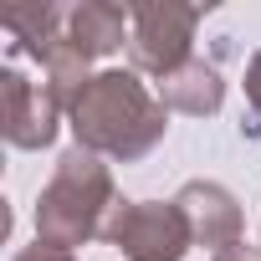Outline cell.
Instances as JSON below:
<instances>
[{"label": "cell", "instance_id": "1", "mask_svg": "<svg viewBox=\"0 0 261 261\" xmlns=\"http://www.w3.org/2000/svg\"><path fill=\"white\" fill-rule=\"evenodd\" d=\"M77 149L97 154V159H118V164H134L144 159L169 128V108L159 102V92L149 82H139V72H123L108 67L87 82V92L72 102L67 113Z\"/></svg>", "mask_w": 261, "mask_h": 261}, {"label": "cell", "instance_id": "2", "mask_svg": "<svg viewBox=\"0 0 261 261\" xmlns=\"http://www.w3.org/2000/svg\"><path fill=\"white\" fill-rule=\"evenodd\" d=\"M113 205H118V190H113L108 164L87 149H67L36 195V241L82 251L87 241L108 230Z\"/></svg>", "mask_w": 261, "mask_h": 261}, {"label": "cell", "instance_id": "3", "mask_svg": "<svg viewBox=\"0 0 261 261\" xmlns=\"http://www.w3.org/2000/svg\"><path fill=\"white\" fill-rule=\"evenodd\" d=\"M134 16V36H128V51H134V67L149 72L154 82L179 72L195 46V26L205 21L200 6H185V0H139V6H128Z\"/></svg>", "mask_w": 261, "mask_h": 261}, {"label": "cell", "instance_id": "4", "mask_svg": "<svg viewBox=\"0 0 261 261\" xmlns=\"http://www.w3.org/2000/svg\"><path fill=\"white\" fill-rule=\"evenodd\" d=\"M102 241L118 246L128 261H185L195 246L174 200H118Z\"/></svg>", "mask_w": 261, "mask_h": 261}, {"label": "cell", "instance_id": "5", "mask_svg": "<svg viewBox=\"0 0 261 261\" xmlns=\"http://www.w3.org/2000/svg\"><path fill=\"white\" fill-rule=\"evenodd\" d=\"M0 128H6L11 149H26V154L51 149L57 128H62V102L41 82H31L26 72L6 67L0 72Z\"/></svg>", "mask_w": 261, "mask_h": 261}, {"label": "cell", "instance_id": "6", "mask_svg": "<svg viewBox=\"0 0 261 261\" xmlns=\"http://www.w3.org/2000/svg\"><path fill=\"white\" fill-rule=\"evenodd\" d=\"M174 205H179V215H185L195 246H205V251L220 256L225 246L246 241V236H241V230H246V215H241V205H236V195H230L225 185H215V179H190V185L174 195Z\"/></svg>", "mask_w": 261, "mask_h": 261}, {"label": "cell", "instance_id": "7", "mask_svg": "<svg viewBox=\"0 0 261 261\" xmlns=\"http://www.w3.org/2000/svg\"><path fill=\"white\" fill-rule=\"evenodd\" d=\"M67 36L82 57H113L128 36H134V16H128L123 6H113V0H77V6L67 11Z\"/></svg>", "mask_w": 261, "mask_h": 261}, {"label": "cell", "instance_id": "8", "mask_svg": "<svg viewBox=\"0 0 261 261\" xmlns=\"http://www.w3.org/2000/svg\"><path fill=\"white\" fill-rule=\"evenodd\" d=\"M154 92H159V102H164L169 113H185V118H215L220 102H225V77H220V67H210V62L195 57V62H185L179 72L159 77Z\"/></svg>", "mask_w": 261, "mask_h": 261}, {"label": "cell", "instance_id": "9", "mask_svg": "<svg viewBox=\"0 0 261 261\" xmlns=\"http://www.w3.org/2000/svg\"><path fill=\"white\" fill-rule=\"evenodd\" d=\"M6 31H11L16 51H26V57H36V62H41L57 41H67V11H62V6H51V0L16 6V11H6Z\"/></svg>", "mask_w": 261, "mask_h": 261}, {"label": "cell", "instance_id": "10", "mask_svg": "<svg viewBox=\"0 0 261 261\" xmlns=\"http://www.w3.org/2000/svg\"><path fill=\"white\" fill-rule=\"evenodd\" d=\"M11 261H77V251H62V246H46V241H31L21 246Z\"/></svg>", "mask_w": 261, "mask_h": 261}, {"label": "cell", "instance_id": "11", "mask_svg": "<svg viewBox=\"0 0 261 261\" xmlns=\"http://www.w3.org/2000/svg\"><path fill=\"white\" fill-rule=\"evenodd\" d=\"M246 102H251V113H256V134H261V51L246 62Z\"/></svg>", "mask_w": 261, "mask_h": 261}, {"label": "cell", "instance_id": "12", "mask_svg": "<svg viewBox=\"0 0 261 261\" xmlns=\"http://www.w3.org/2000/svg\"><path fill=\"white\" fill-rule=\"evenodd\" d=\"M215 261H261V246H246V241H236V246H225Z\"/></svg>", "mask_w": 261, "mask_h": 261}]
</instances>
